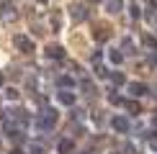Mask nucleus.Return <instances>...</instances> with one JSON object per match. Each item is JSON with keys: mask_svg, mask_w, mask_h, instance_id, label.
<instances>
[{"mask_svg": "<svg viewBox=\"0 0 157 154\" xmlns=\"http://www.w3.org/2000/svg\"><path fill=\"white\" fill-rule=\"evenodd\" d=\"M5 98H10V100H13V98H18V93H16L13 87H8V90H5Z\"/></svg>", "mask_w": 157, "mask_h": 154, "instance_id": "19", "label": "nucleus"}, {"mask_svg": "<svg viewBox=\"0 0 157 154\" xmlns=\"http://www.w3.org/2000/svg\"><path fill=\"white\" fill-rule=\"evenodd\" d=\"M13 18H16V13H13V8H10V5H5V3H3V21H8V23H10Z\"/></svg>", "mask_w": 157, "mask_h": 154, "instance_id": "12", "label": "nucleus"}, {"mask_svg": "<svg viewBox=\"0 0 157 154\" xmlns=\"http://www.w3.org/2000/svg\"><path fill=\"white\" fill-rule=\"evenodd\" d=\"M124 105H126V111H132V113H142L139 103H124Z\"/></svg>", "mask_w": 157, "mask_h": 154, "instance_id": "16", "label": "nucleus"}, {"mask_svg": "<svg viewBox=\"0 0 157 154\" xmlns=\"http://www.w3.org/2000/svg\"><path fill=\"white\" fill-rule=\"evenodd\" d=\"M155 123H157V116H155Z\"/></svg>", "mask_w": 157, "mask_h": 154, "instance_id": "28", "label": "nucleus"}, {"mask_svg": "<svg viewBox=\"0 0 157 154\" xmlns=\"http://www.w3.org/2000/svg\"><path fill=\"white\" fill-rule=\"evenodd\" d=\"M142 44H144L147 49H157V38H155V36H147V34H144V36H142Z\"/></svg>", "mask_w": 157, "mask_h": 154, "instance_id": "13", "label": "nucleus"}, {"mask_svg": "<svg viewBox=\"0 0 157 154\" xmlns=\"http://www.w3.org/2000/svg\"><path fill=\"white\" fill-rule=\"evenodd\" d=\"M106 10L108 13H121L124 10V0H106Z\"/></svg>", "mask_w": 157, "mask_h": 154, "instance_id": "7", "label": "nucleus"}, {"mask_svg": "<svg viewBox=\"0 0 157 154\" xmlns=\"http://www.w3.org/2000/svg\"><path fill=\"white\" fill-rule=\"evenodd\" d=\"M10 154H23V152H21V149H13V152H10Z\"/></svg>", "mask_w": 157, "mask_h": 154, "instance_id": "24", "label": "nucleus"}, {"mask_svg": "<svg viewBox=\"0 0 157 154\" xmlns=\"http://www.w3.org/2000/svg\"><path fill=\"white\" fill-rule=\"evenodd\" d=\"M80 87L85 90V95H93V93H95V85H93L90 80H82V82H80Z\"/></svg>", "mask_w": 157, "mask_h": 154, "instance_id": "14", "label": "nucleus"}, {"mask_svg": "<svg viewBox=\"0 0 157 154\" xmlns=\"http://www.w3.org/2000/svg\"><path fill=\"white\" fill-rule=\"evenodd\" d=\"M147 18H149V21H152V23L157 26V10H149V13H147Z\"/></svg>", "mask_w": 157, "mask_h": 154, "instance_id": "21", "label": "nucleus"}, {"mask_svg": "<svg viewBox=\"0 0 157 154\" xmlns=\"http://www.w3.org/2000/svg\"><path fill=\"white\" fill-rule=\"evenodd\" d=\"M111 126H113L116 131H121V134H124V131H129V121H126V118H119V116L111 121Z\"/></svg>", "mask_w": 157, "mask_h": 154, "instance_id": "8", "label": "nucleus"}, {"mask_svg": "<svg viewBox=\"0 0 157 154\" xmlns=\"http://www.w3.org/2000/svg\"><path fill=\"white\" fill-rule=\"evenodd\" d=\"M36 123H39V128H44V131H49L52 126L57 123V113L52 111V108H44L41 113L36 116Z\"/></svg>", "mask_w": 157, "mask_h": 154, "instance_id": "1", "label": "nucleus"}, {"mask_svg": "<svg viewBox=\"0 0 157 154\" xmlns=\"http://www.w3.org/2000/svg\"><path fill=\"white\" fill-rule=\"evenodd\" d=\"M70 16H72V21H85L88 18V10H85V5H72L70 8Z\"/></svg>", "mask_w": 157, "mask_h": 154, "instance_id": "4", "label": "nucleus"}, {"mask_svg": "<svg viewBox=\"0 0 157 154\" xmlns=\"http://www.w3.org/2000/svg\"><path fill=\"white\" fill-rule=\"evenodd\" d=\"M121 49H124V54H134V41L132 38H121Z\"/></svg>", "mask_w": 157, "mask_h": 154, "instance_id": "11", "label": "nucleus"}, {"mask_svg": "<svg viewBox=\"0 0 157 154\" xmlns=\"http://www.w3.org/2000/svg\"><path fill=\"white\" fill-rule=\"evenodd\" d=\"M111 103H113V105H124V100L119 98V95H111Z\"/></svg>", "mask_w": 157, "mask_h": 154, "instance_id": "22", "label": "nucleus"}, {"mask_svg": "<svg viewBox=\"0 0 157 154\" xmlns=\"http://www.w3.org/2000/svg\"><path fill=\"white\" fill-rule=\"evenodd\" d=\"M47 57H52V59H62L64 49L59 46V44H49V46H47Z\"/></svg>", "mask_w": 157, "mask_h": 154, "instance_id": "5", "label": "nucleus"}, {"mask_svg": "<svg viewBox=\"0 0 157 154\" xmlns=\"http://www.w3.org/2000/svg\"><path fill=\"white\" fill-rule=\"evenodd\" d=\"M111 80H113V85H126V77H124L121 72H116L113 77H111Z\"/></svg>", "mask_w": 157, "mask_h": 154, "instance_id": "15", "label": "nucleus"}, {"mask_svg": "<svg viewBox=\"0 0 157 154\" xmlns=\"http://www.w3.org/2000/svg\"><path fill=\"white\" fill-rule=\"evenodd\" d=\"M13 46L21 49L23 54H31V51L36 49V46H34V41H31L29 36H23V34H16V36H13Z\"/></svg>", "mask_w": 157, "mask_h": 154, "instance_id": "2", "label": "nucleus"}, {"mask_svg": "<svg viewBox=\"0 0 157 154\" xmlns=\"http://www.w3.org/2000/svg\"><path fill=\"white\" fill-rule=\"evenodd\" d=\"M111 62H116V64L121 62V54H119V51H113V54H111Z\"/></svg>", "mask_w": 157, "mask_h": 154, "instance_id": "23", "label": "nucleus"}, {"mask_svg": "<svg viewBox=\"0 0 157 154\" xmlns=\"http://www.w3.org/2000/svg\"><path fill=\"white\" fill-rule=\"evenodd\" d=\"M93 38L95 41H108L111 38V26L108 23H95L93 26Z\"/></svg>", "mask_w": 157, "mask_h": 154, "instance_id": "3", "label": "nucleus"}, {"mask_svg": "<svg viewBox=\"0 0 157 154\" xmlns=\"http://www.w3.org/2000/svg\"><path fill=\"white\" fill-rule=\"evenodd\" d=\"M57 100H59L62 105H72V103H75V95H72V93H57Z\"/></svg>", "mask_w": 157, "mask_h": 154, "instance_id": "9", "label": "nucleus"}, {"mask_svg": "<svg viewBox=\"0 0 157 154\" xmlns=\"http://www.w3.org/2000/svg\"><path fill=\"white\" fill-rule=\"evenodd\" d=\"M31 154H44V146H39V144H34V146H31Z\"/></svg>", "mask_w": 157, "mask_h": 154, "instance_id": "20", "label": "nucleus"}, {"mask_svg": "<svg viewBox=\"0 0 157 154\" xmlns=\"http://www.w3.org/2000/svg\"><path fill=\"white\" fill-rule=\"evenodd\" d=\"M129 93H132L134 98H142V95H147V85H142V82H132V85H129Z\"/></svg>", "mask_w": 157, "mask_h": 154, "instance_id": "6", "label": "nucleus"}, {"mask_svg": "<svg viewBox=\"0 0 157 154\" xmlns=\"http://www.w3.org/2000/svg\"><path fill=\"white\" fill-rule=\"evenodd\" d=\"M57 149H59V154H70V152H72V141H70V139H62L59 144H57Z\"/></svg>", "mask_w": 157, "mask_h": 154, "instance_id": "10", "label": "nucleus"}, {"mask_svg": "<svg viewBox=\"0 0 157 154\" xmlns=\"http://www.w3.org/2000/svg\"><path fill=\"white\" fill-rule=\"evenodd\" d=\"M113 154H119V152H113Z\"/></svg>", "mask_w": 157, "mask_h": 154, "instance_id": "29", "label": "nucleus"}, {"mask_svg": "<svg viewBox=\"0 0 157 154\" xmlns=\"http://www.w3.org/2000/svg\"><path fill=\"white\" fill-rule=\"evenodd\" d=\"M59 85L62 87H72V77H59Z\"/></svg>", "mask_w": 157, "mask_h": 154, "instance_id": "17", "label": "nucleus"}, {"mask_svg": "<svg viewBox=\"0 0 157 154\" xmlns=\"http://www.w3.org/2000/svg\"><path fill=\"white\" fill-rule=\"evenodd\" d=\"M129 10H132V18H139V13H142V10H139V3H134Z\"/></svg>", "mask_w": 157, "mask_h": 154, "instance_id": "18", "label": "nucleus"}, {"mask_svg": "<svg viewBox=\"0 0 157 154\" xmlns=\"http://www.w3.org/2000/svg\"><path fill=\"white\" fill-rule=\"evenodd\" d=\"M0 85H3V75H0Z\"/></svg>", "mask_w": 157, "mask_h": 154, "instance_id": "25", "label": "nucleus"}, {"mask_svg": "<svg viewBox=\"0 0 157 154\" xmlns=\"http://www.w3.org/2000/svg\"><path fill=\"white\" fill-rule=\"evenodd\" d=\"M95 3H106V0H95Z\"/></svg>", "mask_w": 157, "mask_h": 154, "instance_id": "26", "label": "nucleus"}, {"mask_svg": "<svg viewBox=\"0 0 157 154\" xmlns=\"http://www.w3.org/2000/svg\"><path fill=\"white\" fill-rule=\"evenodd\" d=\"M0 118H3V111H0Z\"/></svg>", "mask_w": 157, "mask_h": 154, "instance_id": "27", "label": "nucleus"}]
</instances>
